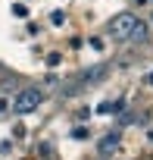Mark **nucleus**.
Segmentation results:
<instances>
[{
    "instance_id": "nucleus-1",
    "label": "nucleus",
    "mask_w": 153,
    "mask_h": 160,
    "mask_svg": "<svg viewBox=\"0 0 153 160\" xmlns=\"http://www.w3.org/2000/svg\"><path fill=\"white\" fill-rule=\"evenodd\" d=\"M38 104H41V91H38V88H22L10 107H13V113H19V116H22V113L38 110Z\"/></svg>"
},
{
    "instance_id": "nucleus-2",
    "label": "nucleus",
    "mask_w": 153,
    "mask_h": 160,
    "mask_svg": "<svg viewBox=\"0 0 153 160\" xmlns=\"http://www.w3.org/2000/svg\"><path fill=\"white\" fill-rule=\"evenodd\" d=\"M134 25H137V19H134L131 13H122V16H116V19L109 22V35H113L116 41H128V35L134 32Z\"/></svg>"
},
{
    "instance_id": "nucleus-3",
    "label": "nucleus",
    "mask_w": 153,
    "mask_h": 160,
    "mask_svg": "<svg viewBox=\"0 0 153 160\" xmlns=\"http://www.w3.org/2000/svg\"><path fill=\"white\" fill-rule=\"evenodd\" d=\"M116 148H119V132H106V135L100 138V144H97V151H100L103 157H106V154H113Z\"/></svg>"
},
{
    "instance_id": "nucleus-4",
    "label": "nucleus",
    "mask_w": 153,
    "mask_h": 160,
    "mask_svg": "<svg viewBox=\"0 0 153 160\" xmlns=\"http://www.w3.org/2000/svg\"><path fill=\"white\" fill-rule=\"evenodd\" d=\"M144 38H147V28L144 25H134V32L128 35V41H144Z\"/></svg>"
},
{
    "instance_id": "nucleus-5",
    "label": "nucleus",
    "mask_w": 153,
    "mask_h": 160,
    "mask_svg": "<svg viewBox=\"0 0 153 160\" xmlns=\"http://www.w3.org/2000/svg\"><path fill=\"white\" fill-rule=\"evenodd\" d=\"M88 135H91V132H88L85 126H78V129H72V138H78V141H85Z\"/></svg>"
},
{
    "instance_id": "nucleus-6",
    "label": "nucleus",
    "mask_w": 153,
    "mask_h": 160,
    "mask_svg": "<svg viewBox=\"0 0 153 160\" xmlns=\"http://www.w3.org/2000/svg\"><path fill=\"white\" fill-rule=\"evenodd\" d=\"M38 157H44V160H53V151H50L47 144H38Z\"/></svg>"
},
{
    "instance_id": "nucleus-7",
    "label": "nucleus",
    "mask_w": 153,
    "mask_h": 160,
    "mask_svg": "<svg viewBox=\"0 0 153 160\" xmlns=\"http://www.w3.org/2000/svg\"><path fill=\"white\" fill-rule=\"evenodd\" d=\"M13 13H16L19 19H25V16H28V7H25V3H16V7H13Z\"/></svg>"
},
{
    "instance_id": "nucleus-8",
    "label": "nucleus",
    "mask_w": 153,
    "mask_h": 160,
    "mask_svg": "<svg viewBox=\"0 0 153 160\" xmlns=\"http://www.w3.org/2000/svg\"><path fill=\"white\" fill-rule=\"evenodd\" d=\"M50 19H53V25H63V22H66V13H63V10H53Z\"/></svg>"
},
{
    "instance_id": "nucleus-9",
    "label": "nucleus",
    "mask_w": 153,
    "mask_h": 160,
    "mask_svg": "<svg viewBox=\"0 0 153 160\" xmlns=\"http://www.w3.org/2000/svg\"><path fill=\"white\" fill-rule=\"evenodd\" d=\"M59 63H63L59 53H50V57H47V66H59Z\"/></svg>"
},
{
    "instance_id": "nucleus-10",
    "label": "nucleus",
    "mask_w": 153,
    "mask_h": 160,
    "mask_svg": "<svg viewBox=\"0 0 153 160\" xmlns=\"http://www.w3.org/2000/svg\"><path fill=\"white\" fill-rule=\"evenodd\" d=\"M7 110H10V101H7V98H0V113H7Z\"/></svg>"
},
{
    "instance_id": "nucleus-11",
    "label": "nucleus",
    "mask_w": 153,
    "mask_h": 160,
    "mask_svg": "<svg viewBox=\"0 0 153 160\" xmlns=\"http://www.w3.org/2000/svg\"><path fill=\"white\" fill-rule=\"evenodd\" d=\"M147 82H150V85H153V72H150V75H147Z\"/></svg>"
},
{
    "instance_id": "nucleus-12",
    "label": "nucleus",
    "mask_w": 153,
    "mask_h": 160,
    "mask_svg": "<svg viewBox=\"0 0 153 160\" xmlns=\"http://www.w3.org/2000/svg\"><path fill=\"white\" fill-rule=\"evenodd\" d=\"M134 3H147V0H134Z\"/></svg>"
},
{
    "instance_id": "nucleus-13",
    "label": "nucleus",
    "mask_w": 153,
    "mask_h": 160,
    "mask_svg": "<svg viewBox=\"0 0 153 160\" xmlns=\"http://www.w3.org/2000/svg\"><path fill=\"white\" fill-rule=\"evenodd\" d=\"M150 141H153V129H150Z\"/></svg>"
}]
</instances>
